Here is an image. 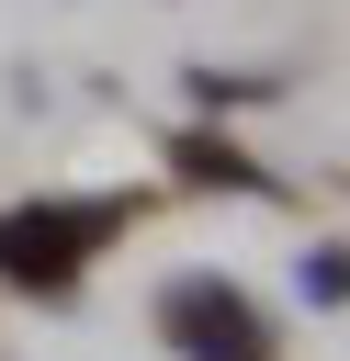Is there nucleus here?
<instances>
[{
    "label": "nucleus",
    "instance_id": "obj_2",
    "mask_svg": "<svg viewBox=\"0 0 350 361\" xmlns=\"http://www.w3.org/2000/svg\"><path fill=\"white\" fill-rule=\"evenodd\" d=\"M169 338H181V350H203V361H271V338H260V316H248L237 293H215V282H192V293H169Z\"/></svg>",
    "mask_w": 350,
    "mask_h": 361
},
{
    "label": "nucleus",
    "instance_id": "obj_1",
    "mask_svg": "<svg viewBox=\"0 0 350 361\" xmlns=\"http://www.w3.org/2000/svg\"><path fill=\"white\" fill-rule=\"evenodd\" d=\"M102 226H113V214H90V203H79V214H11V226H0V271H11V282H68V271L102 248Z\"/></svg>",
    "mask_w": 350,
    "mask_h": 361
}]
</instances>
